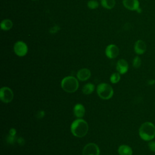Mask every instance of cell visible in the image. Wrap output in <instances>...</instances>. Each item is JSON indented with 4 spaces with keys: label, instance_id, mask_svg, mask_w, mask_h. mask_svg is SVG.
<instances>
[{
    "label": "cell",
    "instance_id": "6da1fadb",
    "mask_svg": "<svg viewBox=\"0 0 155 155\" xmlns=\"http://www.w3.org/2000/svg\"><path fill=\"white\" fill-rule=\"evenodd\" d=\"M70 130L73 135L77 137L85 136L88 131V125L87 122L82 119H77L71 124Z\"/></svg>",
    "mask_w": 155,
    "mask_h": 155
},
{
    "label": "cell",
    "instance_id": "7a4b0ae2",
    "mask_svg": "<svg viewBox=\"0 0 155 155\" xmlns=\"http://www.w3.org/2000/svg\"><path fill=\"white\" fill-rule=\"evenodd\" d=\"M139 134L145 141L152 140L155 137V125L151 122L143 123L139 127Z\"/></svg>",
    "mask_w": 155,
    "mask_h": 155
},
{
    "label": "cell",
    "instance_id": "3957f363",
    "mask_svg": "<svg viewBox=\"0 0 155 155\" xmlns=\"http://www.w3.org/2000/svg\"><path fill=\"white\" fill-rule=\"evenodd\" d=\"M61 88L67 93H74L79 88L78 79L71 76H66L62 79L61 83Z\"/></svg>",
    "mask_w": 155,
    "mask_h": 155
},
{
    "label": "cell",
    "instance_id": "277c9868",
    "mask_svg": "<svg viewBox=\"0 0 155 155\" xmlns=\"http://www.w3.org/2000/svg\"><path fill=\"white\" fill-rule=\"evenodd\" d=\"M96 90L98 96L104 100L110 99L114 93L112 87L107 83L99 84L97 87Z\"/></svg>",
    "mask_w": 155,
    "mask_h": 155
},
{
    "label": "cell",
    "instance_id": "5b68a950",
    "mask_svg": "<svg viewBox=\"0 0 155 155\" xmlns=\"http://www.w3.org/2000/svg\"><path fill=\"white\" fill-rule=\"evenodd\" d=\"M14 97L13 92L11 88L3 87L0 90V99L4 103H9L12 101Z\"/></svg>",
    "mask_w": 155,
    "mask_h": 155
},
{
    "label": "cell",
    "instance_id": "8992f818",
    "mask_svg": "<svg viewBox=\"0 0 155 155\" xmlns=\"http://www.w3.org/2000/svg\"><path fill=\"white\" fill-rule=\"evenodd\" d=\"M13 50L17 56L22 57L27 54L28 52V47L24 42L19 41L14 44Z\"/></svg>",
    "mask_w": 155,
    "mask_h": 155
},
{
    "label": "cell",
    "instance_id": "52a82bcc",
    "mask_svg": "<svg viewBox=\"0 0 155 155\" xmlns=\"http://www.w3.org/2000/svg\"><path fill=\"white\" fill-rule=\"evenodd\" d=\"M82 155H100L99 148L94 143H88L84 147Z\"/></svg>",
    "mask_w": 155,
    "mask_h": 155
},
{
    "label": "cell",
    "instance_id": "ba28073f",
    "mask_svg": "<svg viewBox=\"0 0 155 155\" xmlns=\"http://www.w3.org/2000/svg\"><path fill=\"white\" fill-rule=\"evenodd\" d=\"M105 55L110 59L116 58L119 53V48L114 44H110L108 45L105 51Z\"/></svg>",
    "mask_w": 155,
    "mask_h": 155
},
{
    "label": "cell",
    "instance_id": "9c48e42d",
    "mask_svg": "<svg viewBox=\"0 0 155 155\" xmlns=\"http://www.w3.org/2000/svg\"><path fill=\"white\" fill-rule=\"evenodd\" d=\"M147 50V45L145 42L141 39H139L136 41L134 45V51L138 54H143Z\"/></svg>",
    "mask_w": 155,
    "mask_h": 155
},
{
    "label": "cell",
    "instance_id": "30bf717a",
    "mask_svg": "<svg viewBox=\"0 0 155 155\" xmlns=\"http://www.w3.org/2000/svg\"><path fill=\"white\" fill-rule=\"evenodd\" d=\"M124 6L131 11H136L140 7V3L138 0H123Z\"/></svg>",
    "mask_w": 155,
    "mask_h": 155
},
{
    "label": "cell",
    "instance_id": "8fae6325",
    "mask_svg": "<svg viewBox=\"0 0 155 155\" xmlns=\"http://www.w3.org/2000/svg\"><path fill=\"white\" fill-rule=\"evenodd\" d=\"M116 70L120 74L126 73L128 70V64L127 61L124 59L118 60L116 64Z\"/></svg>",
    "mask_w": 155,
    "mask_h": 155
},
{
    "label": "cell",
    "instance_id": "7c38bea8",
    "mask_svg": "<svg viewBox=\"0 0 155 155\" xmlns=\"http://www.w3.org/2000/svg\"><path fill=\"white\" fill-rule=\"evenodd\" d=\"M76 76L79 81H85L90 78L91 71L88 68H82L78 71Z\"/></svg>",
    "mask_w": 155,
    "mask_h": 155
},
{
    "label": "cell",
    "instance_id": "4fadbf2b",
    "mask_svg": "<svg viewBox=\"0 0 155 155\" xmlns=\"http://www.w3.org/2000/svg\"><path fill=\"white\" fill-rule=\"evenodd\" d=\"M73 113L76 117H82L85 113L84 106L81 104H76L73 108Z\"/></svg>",
    "mask_w": 155,
    "mask_h": 155
},
{
    "label": "cell",
    "instance_id": "5bb4252c",
    "mask_svg": "<svg viewBox=\"0 0 155 155\" xmlns=\"http://www.w3.org/2000/svg\"><path fill=\"white\" fill-rule=\"evenodd\" d=\"M118 153L119 155H132L133 150L130 146L122 145L118 148Z\"/></svg>",
    "mask_w": 155,
    "mask_h": 155
},
{
    "label": "cell",
    "instance_id": "9a60e30c",
    "mask_svg": "<svg viewBox=\"0 0 155 155\" xmlns=\"http://www.w3.org/2000/svg\"><path fill=\"white\" fill-rule=\"evenodd\" d=\"M0 25H1V28L2 30L8 31L12 28L13 22L9 19H5L1 21Z\"/></svg>",
    "mask_w": 155,
    "mask_h": 155
},
{
    "label": "cell",
    "instance_id": "2e32d148",
    "mask_svg": "<svg viewBox=\"0 0 155 155\" xmlns=\"http://www.w3.org/2000/svg\"><path fill=\"white\" fill-rule=\"evenodd\" d=\"M94 88H95V87L93 84L87 83L84 85L82 91L84 94L88 95V94H91L94 91Z\"/></svg>",
    "mask_w": 155,
    "mask_h": 155
},
{
    "label": "cell",
    "instance_id": "e0dca14e",
    "mask_svg": "<svg viewBox=\"0 0 155 155\" xmlns=\"http://www.w3.org/2000/svg\"><path fill=\"white\" fill-rule=\"evenodd\" d=\"M101 4L104 8L110 10L114 7L116 1L115 0H101Z\"/></svg>",
    "mask_w": 155,
    "mask_h": 155
},
{
    "label": "cell",
    "instance_id": "ac0fdd59",
    "mask_svg": "<svg viewBox=\"0 0 155 155\" xmlns=\"http://www.w3.org/2000/svg\"><path fill=\"white\" fill-rule=\"evenodd\" d=\"M120 79V74L119 73H113L110 78V82L113 84L117 83Z\"/></svg>",
    "mask_w": 155,
    "mask_h": 155
},
{
    "label": "cell",
    "instance_id": "d6986e66",
    "mask_svg": "<svg viewBox=\"0 0 155 155\" xmlns=\"http://www.w3.org/2000/svg\"><path fill=\"white\" fill-rule=\"evenodd\" d=\"M142 64V60L138 56H136L134 58L133 60V66L135 68H138L140 67Z\"/></svg>",
    "mask_w": 155,
    "mask_h": 155
},
{
    "label": "cell",
    "instance_id": "ffe728a7",
    "mask_svg": "<svg viewBox=\"0 0 155 155\" xmlns=\"http://www.w3.org/2000/svg\"><path fill=\"white\" fill-rule=\"evenodd\" d=\"M87 6L90 9H96L99 7V3L96 0H90L87 2Z\"/></svg>",
    "mask_w": 155,
    "mask_h": 155
},
{
    "label": "cell",
    "instance_id": "44dd1931",
    "mask_svg": "<svg viewBox=\"0 0 155 155\" xmlns=\"http://www.w3.org/2000/svg\"><path fill=\"white\" fill-rule=\"evenodd\" d=\"M148 146L151 151L155 152V141H153V140L149 141Z\"/></svg>",
    "mask_w": 155,
    "mask_h": 155
},
{
    "label": "cell",
    "instance_id": "7402d4cb",
    "mask_svg": "<svg viewBox=\"0 0 155 155\" xmlns=\"http://www.w3.org/2000/svg\"><path fill=\"white\" fill-rule=\"evenodd\" d=\"M16 133V130L15 128H11V129L10 130V131H9V134L11 135V136H15Z\"/></svg>",
    "mask_w": 155,
    "mask_h": 155
},
{
    "label": "cell",
    "instance_id": "603a6c76",
    "mask_svg": "<svg viewBox=\"0 0 155 155\" xmlns=\"http://www.w3.org/2000/svg\"><path fill=\"white\" fill-rule=\"evenodd\" d=\"M148 84L150 85H154L155 84V80L154 79H150L148 81Z\"/></svg>",
    "mask_w": 155,
    "mask_h": 155
},
{
    "label": "cell",
    "instance_id": "cb8c5ba5",
    "mask_svg": "<svg viewBox=\"0 0 155 155\" xmlns=\"http://www.w3.org/2000/svg\"><path fill=\"white\" fill-rule=\"evenodd\" d=\"M18 142L19 143V144H21V143H24V140L22 138V137H19L18 140H17Z\"/></svg>",
    "mask_w": 155,
    "mask_h": 155
},
{
    "label": "cell",
    "instance_id": "d4e9b609",
    "mask_svg": "<svg viewBox=\"0 0 155 155\" xmlns=\"http://www.w3.org/2000/svg\"><path fill=\"white\" fill-rule=\"evenodd\" d=\"M136 12H137L138 13H140L142 12V9H141V8L139 7V8L136 10Z\"/></svg>",
    "mask_w": 155,
    "mask_h": 155
},
{
    "label": "cell",
    "instance_id": "484cf974",
    "mask_svg": "<svg viewBox=\"0 0 155 155\" xmlns=\"http://www.w3.org/2000/svg\"><path fill=\"white\" fill-rule=\"evenodd\" d=\"M31 1H39V0H31Z\"/></svg>",
    "mask_w": 155,
    "mask_h": 155
}]
</instances>
